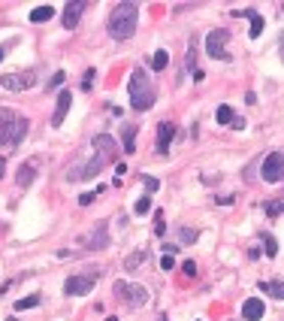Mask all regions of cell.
Here are the masks:
<instances>
[{
  "instance_id": "1",
  "label": "cell",
  "mask_w": 284,
  "mask_h": 321,
  "mask_svg": "<svg viewBox=\"0 0 284 321\" xmlns=\"http://www.w3.org/2000/svg\"><path fill=\"white\" fill-rule=\"evenodd\" d=\"M127 91H130V106H133L136 112H145V109H151V106H155V100H158L155 82H151V76L145 73V67H133Z\"/></svg>"
},
{
  "instance_id": "2",
  "label": "cell",
  "mask_w": 284,
  "mask_h": 321,
  "mask_svg": "<svg viewBox=\"0 0 284 321\" xmlns=\"http://www.w3.org/2000/svg\"><path fill=\"white\" fill-rule=\"evenodd\" d=\"M139 25V6L136 3H118L109 12V36L112 39H130Z\"/></svg>"
},
{
  "instance_id": "3",
  "label": "cell",
  "mask_w": 284,
  "mask_h": 321,
  "mask_svg": "<svg viewBox=\"0 0 284 321\" xmlns=\"http://www.w3.org/2000/svg\"><path fill=\"white\" fill-rule=\"evenodd\" d=\"M31 130V122L15 112V109H6L0 106V146H18Z\"/></svg>"
},
{
  "instance_id": "4",
  "label": "cell",
  "mask_w": 284,
  "mask_h": 321,
  "mask_svg": "<svg viewBox=\"0 0 284 321\" xmlns=\"http://www.w3.org/2000/svg\"><path fill=\"white\" fill-rule=\"evenodd\" d=\"M227 43H230V33L227 31H212L209 33V36H206V52H209V58H215V61H230Z\"/></svg>"
},
{
  "instance_id": "5",
  "label": "cell",
  "mask_w": 284,
  "mask_h": 321,
  "mask_svg": "<svg viewBox=\"0 0 284 321\" xmlns=\"http://www.w3.org/2000/svg\"><path fill=\"white\" fill-rule=\"evenodd\" d=\"M115 294L130 303V306H142V303H148V291L142 288V285H133V282H115Z\"/></svg>"
},
{
  "instance_id": "6",
  "label": "cell",
  "mask_w": 284,
  "mask_h": 321,
  "mask_svg": "<svg viewBox=\"0 0 284 321\" xmlns=\"http://www.w3.org/2000/svg\"><path fill=\"white\" fill-rule=\"evenodd\" d=\"M33 82H36V73H33V70H21V73H6V76L0 79V85H3L6 91H28Z\"/></svg>"
},
{
  "instance_id": "7",
  "label": "cell",
  "mask_w": 284,
  "mask_h": 321,
  "mask_svg": "<svg viewBox=\"0 0 284 321\" xmlns=\"http://www.w3.org/2000/svg\"><path fill=\"white\" fill-rule=\"evenodd\" d=\"M260 173H263V182H281L284 179V155H278V152L266 155Z\"/></svg>"
},
{
  "instance_id": "8",
  "label": "cell",
  "mask_w": 284,
  "mask_h": 321,
  "mask_svg": "<svg viewBox=\"0 0 284 321\" xmlns=\"http://www.w3.org/2000/svg\"><path fill=\"white\" fill-rule=\"evenodd\" d=\"M91 291H94V279L91 276H70L63 282V294H70V297H85Z\"/></svg>"
},
{
  "instance_id": "9",
  "label": "cell",
  "mask_w": 284,
  "mask_h": 321,
  "mask_svg": "<svg viewBox=\"0 0 284 321\" xmlns=\"http://www.w3.org/2000/svg\"><path fill=\"white\" fill-rule=\"evenodd\" d=\"M88 9V3L85 0H76V3H67V9H63V18L61 25L67 28V31H73L76 25H79V18H82V12Z\"/></svg>"
},
{
  "instance_id": "10",
  "label": "cell",
  "mask_w": 284,
  "mask_h": 321,
  "mask_svg": "<svg viewBox=\"0 0 284 321\" xmlns=\"http://www.w3.org/2000/svg\"><path fill=\"white\" fill-rule=\"evenodd\" d=\"M109 161L106 158H100V155H94V158L88 161L85 167H79V170H70V179H91V176H97L103 167H106Z\"/></svg>"
},
{
  "instance_id": "11",
  "label": "cell",
  "mask_w": 284,
  "mask_h": 321,
  "mask_svg": "<svg viewBox=\"0 0 284 321\" xmlns=\"http://www.w3.org/2000/svg\"><path fill=\"white\" fill-rule=\"evenodd\" d=\"M94 149H97V155L106 158V161H112L115 155H118V143H115L109 133H97V136H94Z\"/></svg>"
},
{
  "instance_id": "12",
  "label": "cell",
  "mask_w": 284,
  "mask_h": 321,
  "mask_svg": "<svg viewBox=\"0 0 284 321\" xmlns=\"http://www.w3.org/2000/svg\"><path fill=\"white\" fill-rule=\"evenodd\" d=\"M70 103H73V94L70 91H61L58 94V103H55V115H52V128H61L67 112H70Z\"/></svg>"
},
{
  "instance_id": "13",
  "label": "cell",
  "mask_w": 284,
  "mask_h": 321,
  "mask_svg": "<svg viewBox=\"0 0 284 321\" xmlns=\"http://www.w3.org/2000/svg\"><path fill=\"white\" fill-rule=\"evenodd\" d=\"M172 139H176V125L172 122H160L158 125V152L160 155H166V149H169Z\"/></svg>"
},
{
  "instance_id": "14",
  "label": "cell",
  "mask_w": 284,
  "mask_h": 321,
  "mask_svg": "<svg viewBox=\"0 0 284 321\" xmlns=\"http://www.w3.org/2000/svg\"><path fill=\"white\" fill-rule=\"evenodd\" d=\"M263 312H266V303L257 300V297H251V300L242 303V318L245 321H260L263 318Z\"/></svg>"
},
{
  "instance_id": "15",
  "label": "cell",
  "mask_w": 284,
  "mask_h": 321,
  "mask_svg": "<svg viewBox=\"0 0 284 321\" xmlns=\"http://www.w3.org/2000/svg\"><path fill=\"white\" fill-rule=\"evenodd\" d=\"M33 176H36V167H33V164H21L18 173H15V182H18L21 188H28V185H33Z\"/></svg>"
},
{
  "instance_id": "16",
  "label": "cell",
  "mask_w": 284,
  "mask_h": 321,
  "mask_svg": "<svg viewBox=\"0 0 284 321\" xmlns=\"http://www.w3.org/2000/svg\"><path fill=\"white\" fill-rule=\"evenodd\" d=\"M109 246V236H106V225L94 227V233L88 236V249H106Z\"/></svg>"
},
{
  "instance_id": "17",
  "label": "cell",
  "mask_w": 284,
  "mask_h": 321,
  "mask_svg": "<svg viewBox=\"0 0 284 321\" xmlns=\"http://www.w3.org/2000/svg\"><path fill=\"white\" fill-rule=\"evenodd\" d=\"M52 15H55V6L46 3V6H36V9L31 12V22H33V25H42V22H49Z\"/></svg>"
},
{
  "instance_id": "18",
  "label": "cell",
  "mask_w": 284,
  "mask_h": 321,
  "mask_svg": "<svg viewBox=\"0 0 284 321\" xmlns=\"http://www.w3.org/2000/svg\"><path fill=\"white\" fill-rule=\"evenodd\" d=\"M121 146H124L127 155L136 152V128H133V125H127V128H124V133H121Z\"/></svg>"
},
{
  "instance_id": "19",
  "label": "cell",
  "mask_w": 284,
  "mask_h": 321,
  "mask_svg": "<svg viewBox=\"0 0 284 321\" xmlns=\"http://www.w3.org/2000/svg\"><path fill=\"white\" fill-rule=\"evenodd\" d=\"M260 291L263 294H269V297H275V300H284V282H260Z\"/></svg>"
},
{
  "instance_id": "20",
  "label": "cell",
  "mask_w": 284,
  "mask_h": 321,
  "mask_svg": "<svg viewBox=\"0 0 284 321\" xmlns=\"http://www.w3.org/2000/svg\"><path fill=\"white\" fill-rule=\"evenodd\" d=\"M215 118H218V125H233V122H236V115H233V106H227V103H224V106H218V109H215Z\"/></svg>"
},
{
  "instance_id": "21",
  "label": "cell",
  "mask_w": 284,
  "mask_h": 321,
  "mask_svg": "<svg viewBox=\"0 0 284 321\" xmlns=\"http://www.w3.org/2000/svg\"><path fill=\"white\" fill-rule=\"evenodd\" d=\"M36 306H39V294H28V297H21V300L15 303L18 312H25V309H36Z\"/></svg>"
},
{
  "instance_id": "22",
  "label": "cell",
  "mask_w": 284,
  "mask_h": 321,
  "mask_svg": "<svg viewBox=\"0 0 284 321\" xmlns=\"http://www.w3.org/2000/svg\"><path fill=\"white\" fill-rule=\"evenodd\" d=\"M145 255H148L145 249H136V252H133V255H130V257L124 260V267H127V270H136V267H139L142 260H145Z\"/></svg>"
},
{
  "instance_id": "23",
  "label": "cell",
  "mask_w": 284,
  "mask_h": 321,
  "mask_svg": "<svg viewBox=\"0 0 284 321\" xmlns=\"http://www.w3.org/2000/svg\"><path fill=\"white\" fill-rule=\"evenodd\" d=\"M263 209H266V215H281L284 212V200H269V203H263Z\"/></svg>"
},
{
  "instance_id": "24",
  "label": "cell",
  "mask_w": 284,
  "mask_h": 321,
  "mask_svg": "<svg viewBox=\"0 0 284 321\" xmlns=\"http://www.w3.org/2000/svg\"><path fill=\"white\" fill-rule=\"evenodd\" d=\"M166 64H169V55H166L163 49H158L155 58H151V67H155V70H166Z\"/></svg>"
},
{
  "instance_id": "25",
  "label": "cell",
  "mask_w": 284,
  "mask_h": 321,
  "mask_svg": "<svg viewBox=\"0 0 284 321\" xmlns=\"http://www.w3.org/2000/svg\"><path fill=\"white\" fill-rule=\"evenodd\" d=\"M260 239H263V249H266V257H275V252H278V243H275V239H272L269 233H263Z\"/></svg>"
},
{
  "instance_id": "26",
  "label": "cell",
  "mask_w": 284,
  "mask_h": 321,
  "mask_svg": "<svg viewBox=\"0 0 284 321\" xmlns=\"http://www.w3.org/2000/svg\"><path fill=\"white\" fill-rule=\"evenodd\" d=\"M148 209H151V197L145 194V197H139V200H136V206H133V212H136V215H145Z\"/></svg>"
},
{
  "instance_id": "27",
  "label": "cell",
  "mask_w": 284,
  "mask_h": 321,
  "mask_svg": "<svg viewBox=\"0 0 284 321\" xmlns=\"http://www.w3.org/2000/svg\"><path fill=\"white\" fill-rule=\"evenodd\" d=\"M196 236H200V230H190V227H182V233H179V239L188 246V243H196Z\"/></svg>"
},
{
  "instance_id": "28",
  "label": "cell",
  "mask_w": 284,
  "mask_h": 321,
  "mask_svg": "<svg viewBox=\"0 0 284 321\" xmlns=\"http://www.w3.org/2000/svg\"><path fill=\"white\" fill-rule=\"evenodd\" d=\"M63 85V70H58V73H55V76H52V82H49V85H46V88H49V91H58V88H61Z\"/></svg>"
},
{
  "instance_id": "29",
  "label": "cell",
  "mask_w": 284,
  "mask_h": 321,
  "mask_svg": "<svg viewBox=\"0 0 284 321\" xmlns=\"http://www.w3.org/2000/svg\"><path fill=\"white\" fill-rule=\"evenodd\" d=\"M155 233H158V236H163V233H166V227H163V212H155Z\"/></svg>"
},
{
  "instance_id": "30",
  "label": "cell",
  "mask_w": 284,
  "mask_h": 321,
  "mask_svg": "<svg viewBox=\"0 0 284 321\" xmlns=\"http://www.w3.org/2000/svg\"><path fill=\"white\" fill-rule=\"evenodd\" d=\"M97 194H100V188H97V191H85L82 197H79V206H88V203H94Z\"/></svg>"
},
{
  "instance_id": "31",
  "label": "cell",
  "mask_w": 284,
  "mask_h": 321,
  "mask_svg": "<svg viewBox=\"0 0 284 321\" xmlns=\"http://www.w3.org/2000/svg\"><path fill=\"white\" fill-rule=\"evenodd\" d=\"M142 182H145V191H148V194H151V191H158V188H160V182L155 179V176H142Z\"/></svg>"
},
{
  "instance_id": "32",
  "label": "cell",
  "mask_w": 284,
  "mask_h": 321,
  "mask_svg": "<svg viewBox=\"0 0 284 321\" xmlns=\"http://www.w3.org/2000/svg\"><path fill=\"white\" fill-rule=\"evenodd\" d=\"M182 273H185V276H196V264H193V260H185V264H182Z\"/></svg>"
},
{
  "instance_id": "33",
  "label": "cell",
  "mask_w": 284,
  "mask_h": 321,
  "mask_svg": "<svg viewBox=\"0 0 284 321\" xmlns=\"http://www.w3.org/2000/svg\"><path fill=\"white\" fill-rule=\"evenodd\" d=\"M91 82H94V70H88V73H85V79H82V88L88 91V88H91Z\"/></svg>"
},
{
  "instance_id": "34",
  "label": "cell",
  "mask_w": 284,
  "mask_h": 321,
  "mask_svg": "<svg viewBox=\"0 0 284 321\" xmlns=\"http://www.w3.org/2000/svg\"><path fill=\"white\" fill-rule=\"evenodd\" d=\"M124 173H127V167H124V164H118V167H115V176H118L115 185H121V176H124Z\"/></svg>"
},
{
  "instance_id": "35",
  "label": "cell",
  "mask_w": 284,
  "mask_h": 321,
  "mask_svg": "<svg viewBox=\"0 0 284 321\" xmlns=\"http://www.w3.org/2000/svg\"><path fill=\"white\" fill-rule=\"evenodd\" d=\"M278 52H281V61H284V33H281V39H278Z\"/></svg>"
},
{
  "instance_id": "36",
  "label": "cell",
  "mask_w": 284,
  "mask_h": 321,
  "mask_svg": "<svg viewBox=\"0 0 284 321\" xmlns=\"http://www.w3.org/2000/svg\"><path fill=\"white\" fill-rule=\"evenodd\" d=\"M3 170H6V164H3V158H0V179H3Z\"/></svg>"
},
{
  "instance_id": "37",
  "label": "cell",
  "mask_w": 284,
  "mask_h": 321,
  "mask_svg": "<svg viewBox=\"0 0 284 321\" xmlns=\"http://www.w3.org/2000/svg\"><path fill=\"white\" fill-rule=\"evenodd\" d=\"M3 58H6V49H3V46H0V61H3Z\"/></svg>"
},
{
  "instance_id": "38",
  "label": "cell",
  "mask_w": 284,
  "mask_h": 321,
  "mask_svg": "<svg viewBox=\"0 0 284 321\" xmlns=\"http://www.w3.org/2000/svg\"><path fill=\"white\" fill-rule=\"evenodd\" d=\"M106 321H118V318H115V315H109V318H106Z\"/></svg>"
},
{
  "instance_id": "39",
  "label": "cell",
  "mask_w": 284,
  "mask_h": 321,
  "mask_svg": "<svg viewBox=\"0 0 284 321\" xmlns=\"http://www.w3.org/2000/svg\"><path fill=\"white\" fill-rule=\"evenodd\" d=\"M158 321H166V318H163V315H160V318H158Z\"/></svg>"
},
{
  "instance_id": "40",
  "label": "cell",
  "mask_w": 284,
  "mask_h": 321,
  "mask_svg": "<svg viewBox=\"0 0 284 321\" xmlns=\"http://www.w3.org/2000/svg\"><path fill=\"white\" fill-rule=\"evenodd\" d=\"M281 9H284V6H281Z\"/></svg>"
}]
</instances>
